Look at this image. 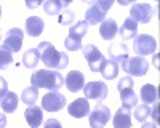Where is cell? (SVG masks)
Returning <instances> with one entry per match:
<instances>
[{"instance_id":"1","label":"cell","mask_w":160,"mask_h":128,"mask_svg":"<svg viewBox=\"0 0 160 128\" xmlns=\"http://www.w3.org/2000/svg\"><path fill=\"white\" fill-rule=\"evenodd\" d=\"M37 51H38L40 61H42L47 67L56 69V71L68 67L69 56L66 55V53H61V51H58L50 42H42V43L38 45Z\"/></svg>"},{"instance_id":"2","label":"cell","mask_w":160,"mask_h":128,"mask_svg":"<svg viewBox=\"0 0 160 128\" xmlns=\"http://www.w3.org/2000/svg\"><path fill=\"white\" fill-rule=\"evenodd\" d=\"M31 83L35 88H47L51 91H58L64 85V77L58 71H48V69H38L31 75Z\"/></svg>"},{"instance_id":"3","label":"cell","mask_w":160,"mask_h":128,"mask_svg":"<svg viewBox=\"0 0 160 128\" xmlns=\"http://www.w3.org/2000/svg\"><path fill=\"white\" fill-rule=\"evenodd\" d=\"M114 5L112 0H95L90 2V7L85 13V21L88 24H101L106 19L109 8Z\"/></svg>"},{"instance_id":"4","label":"cell","mask_w":160,"mask_h":128,"mask_svg":"<svg viewBox=\"0 0 160 128\" xmlns=\"http://www.w3.org/2000/svg\"><path fill=\"white\" fill-rule=\"evenodd\" d=\"M122 64V69L128 74V75H135V77H142L148 74L149 71V62L146 58L141 56H133V58H127Z\"/></svg>"},{"instance_id":"5","label":"cell","mask_w":160,"mask_h":128,"mask_svg":"<svg viewBox=\"0 0 160 128\" xmlns=\"http://www.w3.org/2000/svg\"><path fill=\"white\" fill-rule=\"evenodd\" d=\"M133 50L135 53L141 58L148 56V55H152L154 51L157 50V42L155 38L149 34H139L135 37V42H133Z\"/></svg>"},{"instance_id":"6","label":"cell","mask_w":160,"mask_h":128,"mask_svg":"<svg viewBox=\"0 0 160 128\" xmlns=\"http://www.w3.org/2000/svg\"><path fill=\"white\" fill-rule=\"evenodd\" d=\"M82 55H83V58H85L87 62H88L90 71H91V72H99L101 64H102V61H104L106 58L102 56V53L98 50V47L93 45V43L82 47Z\"/></svg>"},{"instance_id":"7","label":"cell","mask_w":160,"mask_h":128,"mask_svg":"<svg viewBox=\"0 0 160 128\" xmlns=\"http://www.w3.org/2000/svg\"><path fill=\"white\" fill-rule=\"evenodd\" d=\"M154 16V8L149 3H133L130 8V19H133L136 24H148Z\"/></svg>"},{"instance_id":"8","label":"cell","mask_w":160,"mask_h":128,"mask_svg":"<svg viewBox=\"0 0 160 128\" xmlns=\"http://www.w3.org/2000/svg\"><path fill=\"white\" fill-rule=\"evenodd\" d=\"M111 119V111L102 102H98L90 112V128H104Z\"/></svg>"},{"instance_id":"9","label":"cell","mask_w":160,"mask_h":128,"mask_svg":"<svg viewBox=\"0 0 160 128\" xmlns=\"http://www.w3.org/2000/svg\"><path fill=\"white\" fill-rule=\"evenodd\" d=\"M66 106V96L59 91H50L42 98V109L48 112H58Z\"/></svg>"},{"instance_id":"10","label":"cell","mask_w":160,"mask_h":128,"mask_svg":"<svg viewBox=\"0 0 160 128\" xmlns=\"http://www.w3.org/2000/svg\"><path fill=\"white\" fill-rule=\"evenodd\" d=\"M22 38H24V32L18 27H13L7 32L5 38H3V42L0 47H3L7 48L8 51H11V53H16V51L21 50L22 47Z\"/></svg>"},{"instance_id":"11","label":"cell","mask_w":160,"mask_h":128,"mask_svg":"<svg viewBox=\"0 0 160 128\" xmlns=\"http://www.w3.org/2000/svg\"><path fill=\"white\" fill-rule=\"evenodd\" d=\"M82 91L85 93V99L102 101L108 96V85L104 82H90V83H85Z\"/></svg>"},{"instance_id":"12","label":"cell","mask_w":160,"mask_h":128,"mask_svg":"<svg viewBox=\"0 0 160 128\" xmlns=\"http://www.w3.org/2000/svg\"><path fill=\"white\" fill-rule=\"evenodd\" d=\"M68 112L69 115H72L74 119H82L85 115L90 114V102L85 98H77L75 101H72L68 106Z\"/></svg>"},{"instance_id":"13","label":"cell","mask_w":160,"mask_h":128,"mask_svg":"<svg viewBox=\"0 0 160 128\" xmlns=\"http://www.w3.org/2000/svg\"><path fill=\"white\" fill-rule=\"evenodd\" d=\"M64 83H66V86H68V90L71 93L80 91V90H83V86H85V75L80 71H71L66 75Z\"/></svg>"},{"instance_id":"14","label":"cell","mask_w":160,"mask_h":128,"mask_svg":"<svg viewBox=\"0 0 160 128\" xmlns=\"http://www.w3.org/2000/svg\"><path fill=\"white\" fill-rule=\"evenodd\" d=\"M24 119L26 122L29 123L31 128H38L43 122V112L42 107H37V106H29L24 112Z\"/></svg>"},{"instance_id":"15","label":"cell","mask_w":160,"mask_h":128,"mask_svg":"<svg viewBox=\"0 0 160 128\" xmlns=\"http://www.w3.org/2000/svg\"><path fill=\"white\" fill-rule=\"evenodd\" d=\"M128 56V47L125 43H114L109 47V59L120 64V62H123Z\"/></svg>"},{"instance_id":"16","label":"cell","mask_w":160,"mask_h":128,"mask_svg":"<svg viewBox=\"0 0 160 128\" xmlns=\"http://www.w3.org/2000/svg\"><path fill=\"white\" fill-rule=\"evenodd\" d=\"M114 128H131V112L127 107H120L114 115Z\"/></svg>"},{"instance_id":"17","label":"cell","mask_w":160,"mask_h":128,"mask_svg":"<svg viewBox=\"0 0 160 128\" xmlns=\"http://www.w3.org/2000/svg\"><path fill=\"white\" fill-rule=\"evenodd\" d=\"M43 19L38 18V16H31L26 19V34L31 35V37H38L40 34L43 32Z\"/></svg>"},{"instance_id":"18","label":"cell","mask_w":160,"mask_h":128,"mask_svg":"<svg viewBox=\"0 0 160 128\" xmlns=\"http://www.w3.org/2000/svg\"><path fill=\"white\" fill-rule=\"evenodd\" d=\"M118 32V27H117V22L115 19H104L99 26V34L104 40H111L114 38Z\"/></svg>"},{"instance_id":"19","label":"cell","mask_w":160,"mask_h":128,"mask_svg":"<svg viewBox=\"0 0 160 128\" xmlns=\"http://www.w3.org/2000/svg\"><path fill=\"white\" fill-rule=\"evenodd\" d=\"M118 32H120V37H122L123 40H131V38H135L138 35V24L133 19L127 18Z\"/></svg>"},{"instance_id":"20","label":"cell","mask_w":160,"mask_h":128,"mask_svg":"<svg viewBox=\"0 0 160 128\" xmlns=\"http://www.w3.org/2000/svg\"><path fill=\"white\" fill-rule=\"evenodd\" d=\"M99 72L106 80H114L117 77V74H118V64L111 61V59H104L102 64H101Z\"/></svg>"},{"instance_id":"21","label":"cell","mask_w":160,"mask_h":128,"mask_svg":"<svg viewBox=\"0 0 160 128\" xmlns=\"http://www.w3.org/2000/svg\"><path fill=\"white\" fill-rule=\"evenodd\" d=\"M120 101H122V107H127V109H133L138 106V96L136 93L133 91V88H128V90H120Z\"/></svg>"},{"instance_id":"22","label":"cell","mask_w":160,"mask_h":128,"mask_svg":"<svg viewBox=\"0 0 160 128\" xmlns=\"http://www.w3.org/2000/svg\"><path fill=\"white\" fill-rule=\"evenodd\" d=\"M3 112L5 114H13L18 107V95L15 91H8L3 98H2V102H0Z\"/></svg>"},{"instance_id":"23","label":"cell","mask_w":160,"mask_h":128,"mask_svg":"<svg viewBox=\"0 0 160 128\" xmlns=\"http://www.w3.org/2000/svg\"><path fill=\"white\" fill-rule=\"evenodd\" d=\"M87 31H88V22L87 21H78L77 24H74V26L69 27V37L82 43V38L87 34Z\"/></svg>"},{"instance_id":"24","label":"cell","mask_w":160,"mask_h":128,"mask_svg":"<svg viewBox=\"0 0 160 128\" xmlns=\"http://www.w3.org/2000/svg\"><path fill=\"white\" fill-rule=\"evenodd\" d=\"M71 2H59V0H47L43 3V10L48 16H56L62 11L64 7H68Z\"/></svg>"},{"instance_id":"25","label":"cell","mask_w":160,"mask_h":128,"mask_svg":"<svg viewBox=\"0 0 160 128\" xmlns=\"http://www.w3.org/2000/svg\"><path fill=\"white\" fill-rule=\"evenodd\" d=\"M38 61H40V56H38L37 48H29L22 55V64H24V67H28V69H35Z\"/></svg>"},{"instance_id":"26","label":"cell","mask_w":160,"mask_h":128,"mask_svg":"<svg viewBox=\"0 0 160 128\" xmlns=\"http://www.w3.org/2000/svg\"><path fill=\"white\" fill-rule=\"evenodd\" d=\"M37 98H38V90L35 86H26L22 90V93H21V101L24 102V104H28V106H34L35 102H37Z\"/></svg>"},{"instance_id":"27","label":"cell","mask_w":160,"mask_h":128,"mask_svg":"<svg viewBox=\"0 0 160 128\" xmlns=\"http://www.w3.org/2000/svg\"><path fill=\"white\" fill-rule=\"evenodd\" d=\"M141 101L142 102H155L157 101V88L149 83L142 85L141 86Z\"/></svg>"},{"instance_id":"28","label":"cell","mask_w":160,"mask_h":128,"mask_svg":"<svg viewBox=\"0 0 160 128\" xmlns=\"http://www.w3.org/2000/svg\"><path fill=\"white\" fill-rule=\"evenodd\" d=\"M13 62V53L8 51L7 48L0 47V71L8 69V66Z\"/></svg>"},{"instance_id":"29","label":"cell","mask_w":160,"mask_h":128,"mask_svg":"<svg viewBox=\"0 0 160 128\" xmlns=\"http://www.w3.org/2000/svg\"><path fill=\"white\" fill-rule=\"evenodd\" d=\"M151 115V107L148 104H141V106H136V111H135V119L138 122H144Z\"/></svg>"},{"instance_id":"30","label":"cell","mask_w":160,"mask_h":128,"mask_svg":"<svg viewBox=\"0 0 160 128\" xmlns=\"http://www.w3.org/2000/svg\"><path fill=\"white\" fill-rule=\"evenodd\" d=\"M64 47H66V50H68V51L82 50V43L77 42V40H74V38H71V37H68V38L64 40Z\"/></svg>"},{"instance_id":"31","label":"cell","mask_w":160,"mask_h":128,"mask_svg":"<svg viewBox=\"0 0 160 128\" xmlns=\"http://www.w3.org/2000/svg\"><path fill=\"white\" fill-rule=\"evenodd\" d=\"M74 13L71 11V10H64V11H61V16H59V22L61 24H64V26H69L72 21H74Z\"/></svg>"},{"instance_id":"32","label":"cell","mask_w":160,"mask_h":128,"mask_svg":"<svg viewBox=\"0 0 160 128\" xmlns=\"http://www.w3.org/2000/svg\"><path fill=\"white\" fill-rule=\"evenodd\" d=\"M133 85H135V82H133L131 77H123V79L118 80V85H117V90L120 91V90H128V88H133Z\"/></svg>"},{"instance_id":"33","label":"cell","mask_w":160,"mask_h":128,"mask_svg":"<svg viewBox=\"0 0 160 128\" xmlns=\"http://www.w3.org/2000/svg\"><path fill=\"white\" fill-rule=\"evenodd\" d=\"M7 93H8V83L3 77H0V99H2Z\"/></svg>"},{"instance_id":"34","label":"cell","mask_w":160,"mask_h":128,"mask_svg":"<svg viewBox=\"0 0 160 128\" xmlns=\"http://www.w3.org/2000/svg\"><path fill=\"white\" fill-rule=\"evenodd\" d=\"M43 128H62V125H61V122L56 120V119H50V120L45 122Z\"/></svg>"},{"instance_id":"35","label":"cell","mask_w":160,"mask_h":128,"mask_svg":"<svg viewBox=\"0 0 160 128\" xmlns=\"http://www.w3.org/2000/svg\"><path fill=\"white\" fill-rule=\"evenodd\" d=\"M5 126H7V115L0 114V128H5Z\"/></svg>"},{"instance_id":"36","label":"cell","mask_w":160,"mask_h":128,"mask_svg":"<svg viewBox=\"0 0 160 128\" xmlns=\"http://www.w3.org/2000/svg\"><path fill=\"white\" fill-rule=\"evenodd\" d=\"M141 128H157V123L155 122H144Z\"/></svg>"},{"instance_id":"37","label":"cell","mask_w":160,"mask_h":128,"mask_svg":"<svg viewBox=\"0 0 160 128\" xmlns=\"http://www.w3.org/2000/svg\"><path fill=\"white\" fill-rule=\"evenodd\" d=\"M0 16H2V7H0Z\"/></svg>"},{"instance_id":"38","label":"cell","mask_w":160,"mask_h":128,"mask_svg":"<svg viewBox=\"0 0 160 128\" xmlns=\"http://www.w3.org/2000/svg\"><path fill=\"white\" fill-rule=\"evenodd\" d=\"M0 38H2V37H0Z\"/></svg>"}]
</instances>
